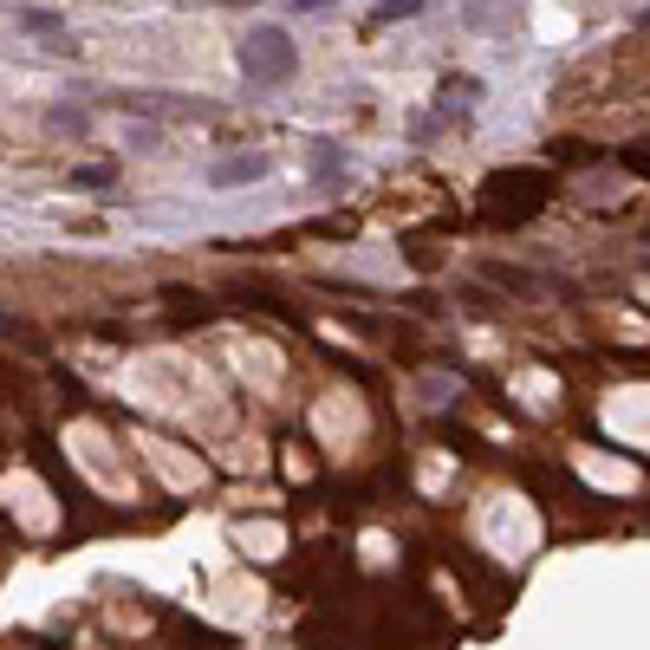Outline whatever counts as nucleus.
<instances>
[{
    "instance_id": "5",
    "label": "nucleus",
    "mask_w": 650,
    "mask_h": 650,
    "mask_svg": "<svg viewBox=\"0 0 650 650\" xmlns=\"http://www.w3.org/2000/svg\"><path fill=\"white\" fill-rule=\"evenodd\" d=\"M475 104H482V78H443V111H449V117H456V111L469 117Z\"/></svg>"
},
{
    "instance_id": "15",
    "label": "nucleus",
    "mask_w": 650,
    "mask_h": 650,
    "mask_svg": "<svg viewBox=\"0 0 650 650\" xmlns=\"http://www.w3.org/2000/svg\"><path fill=\"white\" fill-rule=\"evenodd\" d=\"M645 267H650V254H645Z\"/></svg>"
},
{
    "instance_id": "10",
    "label": "nucleus",
    "mask_w": 650,
    "mask_h": 650,
    "mask_svg": "<svg viewBox=\"0 0 650 650\" xmlns=\"http://www.w3.org/2000/svg\"><path fill=\"white\" fill-rule=\"evenodd\" d=\"M619 163H625L632 176H650V137H638V143H625V150H619Z\"/></svg>"
},
{
    "instance_id": "12",
    "label": "nucleus",
    "mask_w": 650,
    "mask_h": 650,
    "mask_svg": "<svg viewBox=\"0 0 650 650\" xmlns=\"http://www.w3.org/2000/svg\"><path fill=\"white\" fill-rule=\"evenodd\" d=\"M46 124H59V130H85L91 117H85V111H65V104H52V111H46Z\"/></svg>"
},
{
    "instance_id": "1",
    "label": "nucleus",
    "mask_w": 650,
    "mask_h": 650,
    "mask_svg": "<svg viewBox=\"0 0 650 650\" xmlns=\"http://www.w3.org/2000/svg\"><path fill=\"white\" fill-rule=\"evenodd\" d=\"M547 195H553V169H540V163L501 169V176L482 182V221L488 228H521L547 208Z\"/></svg>"
},
{
    "instance_id": "13",
    "label": "nucleus",
    "mask_w": 650,
    "mask_h": 650,
    "mask_svg": "<svg viewBox=\"0 0 650 650\" xmlns=\"http://www.w3.org/2000/svg\"><path fill=\"white\" fill-rule=\"evenodd\" d=\"M156 143H163L156 124H130V150H156Z\"/></svg>"
},
{
    "instance_id": "7",
    "label": "nucleus",
    "mask_w": 650,
    "mask_h": 650,
    "mask_svg": "<svg viewBox=\"0 0 650 650\" xmlns=\"http://www.w3.org/2000/svg\"><path fill=\"white\" fill-rule=\"evenodd\" d=\"M65 20L52 13V7H20V33H59Z\"/></svg>"
},
{
    "instance_id": "8",
    "label": "nucleus",
    "mask_w": 650,
    "mask_h": 650,
    "mask_svg": "<svg viewBox=\"0 0 650 650\" xmlns=\"http://www.w3.org/2000/svg\"><path fill=\"white\" fill-rule=\"evenodd\" d=\"M553 163H599V150H592L586 137H560V143H553Z\"/></svg>"
},
{
    "instance_id": "14",
    "label": "nucleus",
    "mask_w": 650,
    "mask_h": 650,
    "mask_svg": "<svg viewBox=\"0 0 650 650\" xmlns=\"http://www.w3.org/2000/svg\"><path fill=\"white\" fill-rule=\"evenodd\" d=\"M293 13H332V0H293Z\"/></svg>"
},
{
    "instance_id": "4",
    "label": "nucleus",
    "mask_w": 650,
    "mask_h": 650,
    "mask_svg": "<svg viewBox=\"0 0 650 650\" xmlns=\"http://www.w3.org/2000/svg\"><path fill=\"white\" fill-rule=\"evenodd\" d=\"M488 286H501V293H521V299H534V293H547L553 280H547V273H527V267H508V260H495V267H488Z\"/></svg>"
},
{
    "instance_id": "16",
    "label": "nucleus",
    "mask_w": 650,
    "mask_h": 650,
    "mask_svg": "<svg viewBox=\"0 0 650 650\" xmlns=\"http://www.w3.org/2000/svg\"><path fill=\"white\" fill-rule=\"evenodd\" d=\"M645 247H650V234H645Z\"/></svg>"
},
{
    "instance_id": "2",
    "label": "nucleus",
    "mask_w": 650,
    "mask_h": 650,
    "mask_svg": "<svg viewBox=\"0 0 650 650\" xmlns=\"http://www.w3.org/2000/svg\"><path fill=\"white\" fill-rule=\"evenodd\" d=\"M234 59H241V78H247L254 91H273V85H286V78L299 72V46L286 39V26H254V33L234 46Z\"/></svg>"
},
{
    "instance_id": "11",
    "label": "nucleus",
    "mask_w": 650,
    "mask_h": 650,
    "mask_svg": "<svg viewBox=\"0 0 650 650\" xmlns=\"http://www.w3.org/2000/svg\"><path fill=\"white\" fill-rule=\"evenodd\" d=\"M111 176H117L111 163H85V169H78L72 182H78V189H111Z\"/></svg>"
},
{
    "instance_id": "3",
    "label": "nucleus",
    "mask_w": 650,
    "mask_h": 650,
    "mask_svg": "<svg viewBox=\"0 0 650 650\" xmlns=\"http://www.w3.org/2000/svg\"><path fill=\"white\" fill-rule=\"evenodd\" d=\"M267 169H273V156H260V150H254V156H221V163L208 169V182H215V189H234V182H260Z\"/></svg>"
},
{
    "instance_id": "6",
    "label": "nucleus",
    "mask_w": 650,
    "mask_h": 650,
    "mask_svg": "<svg viewBox=\"0 0 650 650\" xmlns=\"http://www.w3.org/2000/svg\"><path fill=\"white\" fill-rule=\"evenodd\" d=\"M306 163H313V176H319V182H339V176L352 169V163H345V150H339V143H326V137L306 150Z\"/></svg>"
},
{
    "instance_id": "9",
    "label": "nucleus",
    "mask_w": 650,
    "mask_h": 650,
    "mask_svg": "<svg viewBox=\"0 0 650 650\" xmlns=\"http://www.w3.org/2000/svg\"><path fill=\"white\" fill-rule=\"evenodd\" d=\"M423 7H430V0H378V13H371V20L384 26V20H410V13H423Z\"/></svg>"
}]
</instances>
